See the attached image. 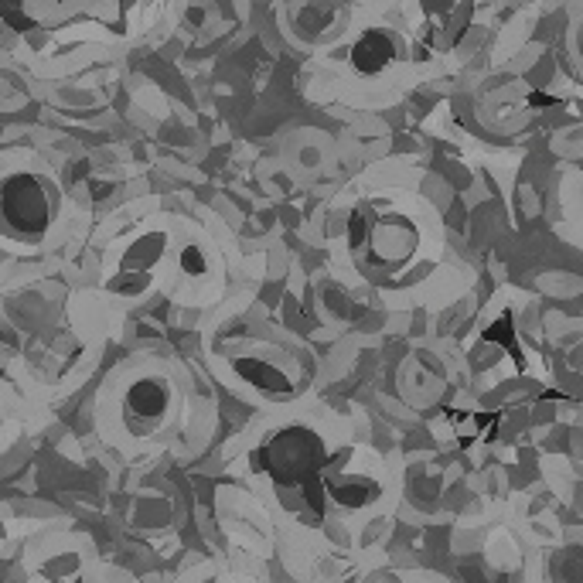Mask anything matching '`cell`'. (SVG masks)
<instances>
[{
  "label": "cell",
  "mask_w": 583,
  "mask_h": 583,
  "mask_svg": "<svg viewBox=\"0 0 583 583\" xmlns=\"http://www.w3.org/2000/svg\"><path fill=\"white\" fill-rule=\"evenodd\" d=\"M263 457H266V464H270L273 481H280V485H301L304 495L314 502V508H321L318 474L324 464V451L314 433H307V430L280 433L277 440L266 444Z\"/></svg>",
  "instance_id": "cell-1"
},
{
  "label": "cell",
  "mask_w": 583,
  "mask_h": 583,
  "mask_svg": "<svg viewBox=\"0 0 583 583\" xmlns=\"http://www.w3.org/2000/svg\"><path fill=\"white\" fill-rule=\"evenodd\" d=\"M4 215L14 229L24 232H41L48 226V195L38 178H11L4 191Z\"/></svg>",
  "instance_id": "cell-2"
},
{
  "label": "cell",
  "mask_w": 583,
  "mask_h": 583,
  "mask_svg": "<svg viewBox=\"0 0 583 583\" xmlns=\"http://www.w3.org/2000/svg\"><path fill=\"white\" fill-rule=\"evenodd\" d=\"M393 41H389L382 31H365L362 41L355 45V52H352V62H355V69H362V72H379V69H386L389 62H393Z\"/></svg>",
  "instance_id": "cell-3"
},
{
  "label": "cell",
  "mask_w": 583,
  "mask_h": 583,
  "mask_svg": "<svg viewBox=\"0 0 583 583\" xmlns=\"http://www.w3.org/2000/svg\"><path fill=\"white\" fill-rule=\"evenodd\" d=\"M127 410L137 413V416H147V420L161 416L164 410H168V386H161V382H154V379L137 382V386L130 389Z\"/></svg>",
  "instance_id": "cell-4"
}]
</instances>
